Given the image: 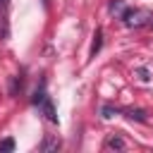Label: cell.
<instances>
[{"label": "cell", "mask_w": 153, "mask_h": 153, "mask_svg": "<svg viewBox=\"0 0 153 153\" xmlns=\"http://www.w3.org/2000/svg\"><path fill=\"white\" fill-rule=\"evenodd\" d=\"M124 148H127V141H124L122 136L110 134V136L105 139V151H124Z\"/></svg>", "instance_id": "obj_1"}, {"label": "cell", "mask_w": 153, "mask_h": 153, "mask_svg": "<svg viewBox=\"0 0 153 153\" xmlns=\"http://www.w3.org/2000/svg\"><path fill=\"white\" fill-rule=\"evenodd\" d=\"M110 10H112V12H120V10H122V0H112V2H110Z\"/></svg>", "instance_id": "obj_9"}, {"label": "cell", "mask_w": 153, "mask_h": 153, "mask_svg": "<svg viewBox=\"0 0 153 153\" xmlns=\"http://www.w3.org/2000/svg\"><path fill=\"white\" fill-rule=\"evenodd\" d=\"M117 112V108H112V105H103V117H112Z\"/></svg>", "instance_id": "obj_8"}, {"label": "cell", "mask_w": 153, "mask_h": 153, "mask_svg": "<svg viewBox=\"0 0 153 153\" xmlns=\"http://www.w3.org/2000/svg\"><path fill=\"white\" fill-rule=\"evenodd\" d=\"M38 105H41V110H43V115H45V117H48L50 122H57V115H55V108H53V100H50L48 96H45V98H43V100H41Z\"/></svg>", "instance_id": "obj_2"}, {"label": "cell", "mask_w": 153, "mask_h": 153, "mask_svg": "<svg viewBox=\"0 0 153 153\" xmlns=\"http://www.w3.org/2000/svg\"><path fill=\"white\" fill-rule=\"evenodd\" d=\"M100 45H103V31L98 29V31H96V36H93V45H91V57H96V53L100 50Z\"/></svg>", "instance_id": "obj_4"}, {"label": "cell", "mask_w": 153, "mask_h": 153, "mask_svg": "<svg viewBox=\"0 0 153 153\" xmlns=\"http://www.w3.org/2000/svg\"><path fill=\"white\" fill-rule=\"evenodd\" d=\"M60 148V139H55V136H48L45 141H43V146H41V151H57Z\"/></svg>", "instance_id": "obj_3"}, {"label": "cell", "mask_w": 153, "mask_h": 153, "mask_svg": "<svg viewBox=\"0 0 153 153\" xmlns=\"http://www.w3.org/2000/svg\"><path fill=\"white\" fill-rule=\"evenodd\" d=\"M0 151H7V153L14 151V139H2L0 141Z\"/></svg>", "instance_id": "obj_6"}, {"label": "cell", "mask_w": 153, "mask_h": 153, "mask_svg": "<svg viewBox=\"0 0 153 153\" xmlns=\"http://www.w3.org/2000/svg\"><path fill=\"white\" fill-rule=\"evenodd\" d=\"M136 74H139V79H141V81H151V72H148L146 67H141V69H136Z\"/></svg>", "instance_id": "obj_7"}, {"label": "cell", "mask_w": 153, "mask_h": 153, "mask_svg": "<svg viewBox=\"0 0 153 153\" xmlns=\"http://www.w3.org/2000/svg\"><path fill=\"white\" fill-rule=\"evenodd\" d=\"M127 115H129L131 120H139V122H146V112H143V110H134V108H129V110H127Z\"/></svg>", "instance_id": "obj_5"}, {"label": "cell", "mask_w": 153, "mask_h": 153, "mask_svg": "<svg viewBox=\"0 0 153 153\" xmlns=\"http://www.w3.org/2000/svg\"><path fill=\"white\" fill-rule=\"evenodd\" d=\"M0 2H5V0H0Z\"/></svg>", "instance_id": "obj_10"}]
</instances>
